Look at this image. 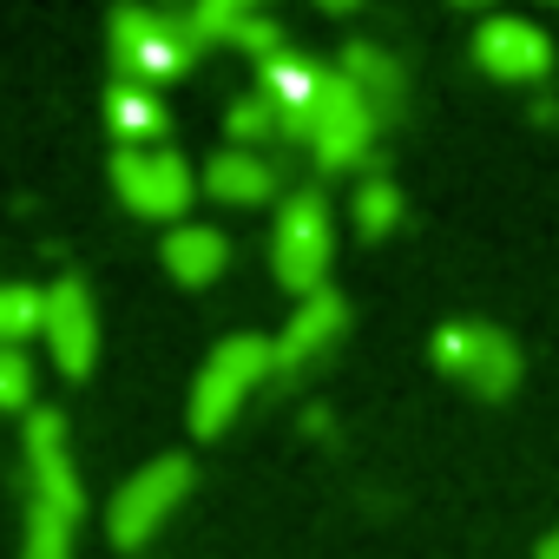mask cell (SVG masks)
<instances>
[{
	"mask_svg": "<svg viewBox=\"0 0 559 559\" xmlns=\"http://www.w3.org/2000/svg\"><path fill=\"white\" fill-rule=\"evenodd\" d=\"M270 376H276V343H263V336H224V343L204 356L198 382H191V435H198V441L224 435V428L237 421V408H243Z\"/></svg>",
	"mask_w": 559,
	"mask_h": 559,
	"instance_id": "6da1fadb",
	"label": "cell"
},
{
	"mask_svg": "<svg viewBox=\"0 0 559 559\" xmlns=\"http://www.w3.org/2000/svg\"><path fill=\"white\" fill-rule=\"evenodd\" d=\"M330 257H336V224H330V204L317 185L290 191L284 211H276V230H270V263H276V284H284L297 304L330 290Z\"/></svg>",
	"mask_w": 559,
	"mask_h": 559,
	"instance_id": "7a4b0ae2",
	"label": "cell"
},
{
	"mask_svg": "<svg viewBox=\"0 0 559 559\" xmlns=\"http://www.w3.org/2000/svg\"><path fill=\"white\" fill-rule=\"evenodd\" d=\"M106 34H112L119 80H139V86L171 80V73H185L204 53L198 34L185 27V14H158V8H112Z\"/></svg>",
	"mask_w": 559,
	"mask_h": 559,
	"instance_id": "3957f363",
	"label": "cell"
},
{
	"mask_svg": "<svg viewBox=\"0 0 559 559\" xmlns=\"http://www.w3.org/2000/svg\"><path fill=\"white\" fill-rule=\"evenodd\" d=\"M382 119L369 112V99L336 73L323 67V86L310 99V119H304V145L323 171H349V165H369V145H376Z\"/></svg>",
	"mask_w": 559,
	"mask_h": 559,
	"instance_id": "277c9868",
	"label": "cell"
},
{
	"mask_svg": "<svg viewBox=\"0 0 559 559\" xmlns=\"http://www.w3.org/2000/svg\"><path fill=\"white\" fill-rule=\"evenodd\" d=\"M435 369L480 402H507L520 389V343L493 323H441L435 330Z\"/></svg>",
	"mask_w": 559,
	"mask_h": 559,
	"instance_id": "5b68a950",
	"label": "cell"
},
{
	"mask_svg": "<svg viewBox=\"0 0 559 559\" xmlns=\"http://www.w3.org/2000/svg\"><path fill=\"white\" fill-rule=\"evenodd\" d=\"M191 461L185 454H158V461H145L119 493H112V507H106V533H112V546L119 552H139L171 513H178V500L191 493Z\"/></svg>",
	"mask_w": 559,
	"mask_h": 559,
	"instance_id": "8992f818",
	"label": "cell"
},
{
	"mask_svg": "<svg viewBox=\"0 0 559 559\" xmlns=\"http://www.w3.org/2000/svg\"><path fill=\"white\" fill-rule=\"evenodd\" d=\"M112 191L139 217H178V211H191L198 178L171 145H119L112 152Z\"/></svg>",
	"mask_w": 559,
	"mask_h": 559,
	"instance_id": "52a82bcc",
	"label": "cell"
},
{
	"mask_svg": "<svg viewBox=\"0 0 559 559\" xmlns=\"http://www.w3.org/2000/svg\"><path fill=\"white\" fill-rule=\"evenodd\" d=\"M27 500H47L60 513L80 520L86 493H80V474H73V448H67V415L60 408H27Z\"/></svg>",
	"mask_w": 559,
	"mask_h": 559,
	"instance_id": "ba28073f",
	"label": "cell"
},
{
	"mask_svg": "<svg viewBox=\"0 0 559 559\" xmlns=\"http://www.w3.org/2000/svg\"><path fill=\"white\" fill-rule=\"evenodd\" d=\"M47 349L60 362L67 382H86L93 362H99V317H93V290L80 276H53L47 284Z\"/></svg>",
	"mask_w": 559,
	"mask_h": 559,
	"instance_id": "9c48e42d",
	"label": "cell"
},
{
	"mask_svg": "<svg viewBox=\"0 0 559 559\" xmlns=\"http://www.w3.org/2000/svg\"><path fill=\"white\" fill-rule=\"evenodd\" d=\"M474 67L493 73V80L526 86V80H546L552 40H546V27H533V21H520V14H493V21L474 27Z\"/></svg>",
	"mask_w": 559,
	"mask_h": 559,
	"instance_id": "30bf717a",
	"label": "cell"
},
{
	"mask_svg": "<svg viewBox=\"0 0 559 559\" xmlns=\"http://www.w3.org/2000/svg\"><path fill=\"white\" fill-rule=\"evenodd\" d=\"M343 330H349V304H343L336 290L304 297V304H297V317L284 323V336H276V382H290V376L317 369V362L343 343Z\"/></svg>",
	"mask_w": 559,
	"mask_h": 559,
	"instance_id": "8fae6325",
	"label": "cell"
},
{
	"mask_svg": "<svg viewBox=\"0 0 559 559\" xmlns=\"http://www.w3.org/2000/svg\"><path fill=\"white\" fill-rule=\"evenodd\" d=\"M336 73L369 99V112H376L382 126H395V119L408 112V73H402V60H395L389 47H376V40H343Z\"/></svg>",
	"mask_w": 559,
	"mask_h": 559,
	"instance_id": "7c38bea8",
	"label": "cell"
},
{
	"mask_svg": "<svg viewBox=\"0 0 559 559\" xmlns=\"http://www.w3.org/2000/svg\"><path fill=\"white\" fill-rule=\"evenodd\" d=\"M224 263H230V237L217 224H171V237H165L171 284L204 290V284H217V276H224Z\"/></svg>",
	"mask_w": 559,
	"mask_h": 559,
	"instance_id": "4fadbf2b",
	"label": "cell"
},
{
	"mask_svg": "<svg viewBox=\"0 0 559 559\" xmlns=\"http://www.w3.org/2000/svg\"><path fill=\"white\" fill-rule=\"evenodd\" d=\"M204 191L224 198V204H270L276 198V165L263 152H243V145H224L204 158Z\"/></svg>",
	"mask_w": 559,
	"mask_h": 559,
	"instance_id": "5bb4252c",
	"label": "cell"
},
{
	"mask_svg": "<svg viewBox=\"0 0 559 559\" xmlns=\"http://www.w3.org/2000/svg\"><path fill=\"white\" fill-rule=\"evenodd\" d=\"M106 119H112V132H119L126 145H152V139H165V126H171V112L158 106V93L139 86V80H119V86L106 93Z\"/></svg>",
	"mask_w": 559,
	"mask_h": 559,
	"instance_id": "9a60e30c",
	"label": "cell"
},
{
	"mask_svg": "<svg viewBox=\"0 0 559 559\" xmlns=\"http://www.w3.org/2000/svg\"><path fill=\"white\" fill-rule=\"evenodd\" d=\"M21 559H73V513L27 500V533H21Z\"/></svg>",
	"mask_w": 559,
	"mask_h": 559,
	"instance_id": "2e32d148",
	"label": "cell"
},
{
	"mask_svg": "<svg viewBox=\"0 0 559 559\" xmlns=\"http://www.w3.org/2000/svg\"><path fill=\"white\" fill-rule=\"evenodd\" d=\"M34 330H47V290L0 284V349H21Z\"/></svg>",
	"mask_w": 559,
	"mask_h": 559,
	"instance_id": "e0dca14e",
	"label": "cell"
},
{
	"mask_svg": "<svg viewBox=\"0 0 559 559\" xmlns=\"http://www.w3.org/2000/svg\"><path fill=\"white\" fill-rule=\"evenodd\" d=\"M224 132H230V145H243V152H263L270 139H284V119H276V106L250 86L243 99H230V112H224Z\"/></svg>",
	"mask_w": 559,
	"mask_h": 559,
	"instance_id": "ac0fdd59",
	"label": "cell"
},
{
	"mask_svg": "<svg viewBox=\"0 0 559 559\" xmlns=\"http://www.w3.org/2000/svg\"><path fill=\"white\" fill-rule=\"evenodd\" d=\"M349 211H356V230H362V237H389V230L402 224V185L376 171V178L356 185V204H349Z\"/></svg>",
	"mask_w": 559,
	"mask_h": 559,
	"instance_id": "d6986e66",
	"label": "cell"
},
{
	"mask_svg": "<svg viewBox=\"0 0 559 559\" xmlns=\"http://www.w3.org/2000/svg\"><path fill=\"white\" fill-rule=\"evenodd\" d=\"M224 47H237V53H250L257 67H270V60H284V53H290V40H284V27H276L270 14H257V8H250V14L237 21V34H230Z\"/></svg>",
	"mask_w": 559,
	"mask_h": 559,
	"instance_id": "ffe728a7",
	"label": "cell"
},
{
	"mask_svg": "<svg viewBox=\"0 0 559 559\" xmlns=\"http://www.w3.org/2000/svg\"><path fill=\"white\" fill-rule=\"evenodd\" d=\"M34 402V362L21 349H0V408H27Z\"/></svg>",
	"mask_w": 559,
	"mask_h": 559,
	"instance_id": "44dd1931",
	"label": "cell"
},
{
	"mask_svg": "<svg viewBox=\"0 0 559 559\" xmlns=\"http://www.w3.org/2000/svg\"><path fill=\"white\" fill-rule=\"evenodd\" d=\"M304 428L310 435H330V408H304Z\"/></svg>",
	"mask_w": 559,
	"mask_h": 559,
	"instance_id": "7402d4cb",
	"label": "cell"
},
{
	"mask_svg": "<svg viewBox=\"0 0 559 559\" xmlns=\"http://www.w3.org/2000/svg\"><path fill=\"white\" fill-rule=\"evenodd\" d=\"M533 559H559V526H552V533H546V539L533 546Z\"/></svg>",
	"mask_w": 559,
	"mask_h": 559,
	"instance_id": "603a6c76",
	"label": "cell"
}]
</instances>
